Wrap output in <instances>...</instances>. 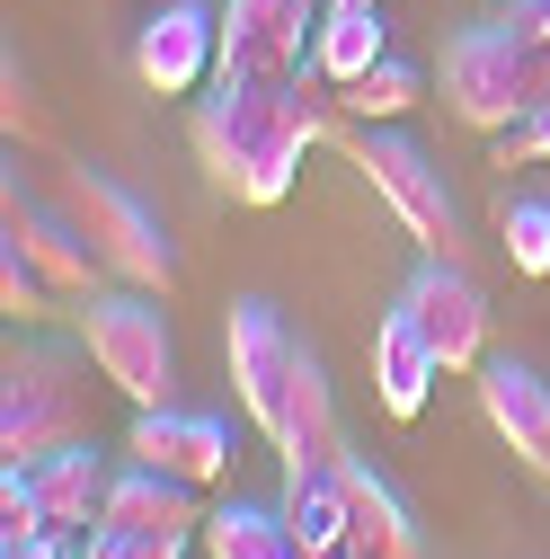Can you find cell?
<instances>
[{
  "mask_svg": "<svg viewBox=\"0 0 550 559\" xmlns=\"http://www.w3.org/2000/svg\"><path fill=\"white\" fill-rule=\"evenodd\" d=\"M223 346H231V391H240V417L285 453V462H347V427H337V391L320 373V356L285 329L266 294H240L231 320H223Z\"/></svg>",
  "mask_w": 550,
  "mask_h": 559,
  "instance_id": "6da1fadb",
  "label": "cell"
},
{
  "mask_svg": "<svg viewBox=\"0 0 550 559\" xmlns=\"http://www.w3.org/2000/svg\"><path fill=\"white\" fill-rule=\"evenodd\" d=\"M187 143L231 204H285L302 178V152L320 143L311 81H214V98H195Z\"/></svg>",
  "mask_w": 550,
  "mask_h": 559,
  "instance_id": "7a4b0ae2",
  "label": "cell"
},
{
  "mask_svg": "<svg viewBox=\"0 0 550 559\" xmlns=\"http://www.w3.org/2000/svg\"><path fill=\"white\" fill-rule=\"evenodd\" d=\"M81 436H98L81 356L72 346H45V337H19L10 365H0V453L10 462H45V453L81 444Z\"/></svg>",
  "mask_w": 550,
  "mask_h": 559,
  "instance_id": "3957f363",
  "label": "cell"
},
{
  "mask_svg": "<svg viewBox=\"0 0 550 559\" xmlns=\"http://www.w3.org/2000/svg\"><path fill=\"white\" fill-rule=\"evenodd\" d=\"M550 98V53L524 45L506 19H479L444 45V107L470 133H506Z\"/></svg>",
  "mask_w": 550,
  "mask_h": 559,
  "instance_id": "277c9868",
  "label": "cell"
},
{
  "mask_svg": "<svg viewBox=\"0 0 550 559\" xmlns=\"http://www.w3.org/2000/svg\"><path fill=\"white\" fill-rule=\"evenodd\" d=\"M53 204L89 231V249L107 258V275H124V285H143V294H169V285H178V240H169V223H160L133 187H116L107 169H62V178H53Z\"/></svg>",
  "mask_w": 550,
  "mask_h": 559,
  "instance_id": "5b68a950",
  "label": "cell"
},
{
  "mask_svg": "<svg viewBox=\"0 0 550 559\" xmlns=\"http://www.w3.org/2000/svg\"><path fill=\"white\" fill-rule=\"evenodd\" d=\"M81 346H89V365H98L133 408L178 400V346H169V311H160V294H143V285L89 294V311H81Z\"/></svg>",
  "mask_w": 550,
  "mask_h": 559,
  "instance_id": "8992f818",
  "label": "cell"
},
{
  "mask_svg": "<svg viewBox=\"0 0 550 559\" xmlns=\"http://www.w3.org/2000/svg\"><path fill=\"white\" fill-rule=\"evenodd\" d=\"M364 178H373V195L391 204V214L408 223V240H418L427 258H470V231H462V204H453V187H444V169L408 143L399 124H364L356 133V152H347Z\"/></svg>",
  "mask_w": 550,
  "mask_h": 559,
  "instance_id": "52a82bcc",
  "label": "cell"
},
{
  "mask_svg": "<svg viewBox=\"0 0 550 559\" xmlns=\"http://www.w3.org/2000/svg\"><path fill=\"white\" fill-rule=\"evenodd\" d=\"M0 231H10V249L45 275V285L62 294V302H89V294H107V258L89 249V231L62 214V204H45V195H27L19 187V169H10V187H0Z\"/></svg>",
  "mask_w": 550,
  "mask_h": 559,
  "instance_id": "ba28073f",
  "label": "cell"
},
{
  "mask_svg": "<svg viewBox=\"0 0 550 559\" xmlns=\"http://www.w3.org/2000/svg\"><path fill=\"white\" fill-rule=\"evenodd\" d=\"M311 45H320V0H223L214 81H302Z\"/></svg>",
  "mask_w": 550,
  "mask_h": 559,
  "instance_id": "9c48e42d",
  "label": "cell"
},
{
  "mask_svg": "<svg viewBox=\"0 0 550 559\" xmlns=\"http://www.w3.org/2000/svg\"><path fill=\"white\" fill-rule=\"evenodd\" d=\"M223 72V10L214 0H160L133 36V81L152 98H195Z\"/></svg>",
  "mask_w": 550,
  "mask_h": 559,
  "instance_id": "30bf717a",
  "label": "cell"
},
{
  "mask_svg": "<svg viewBox=\"0 0 550 559\" xmlns=\"http://www.w3.org/2000/svg\"><path fill=\"white\" fill-rule=\"evenodd\" d=\"M399 311L427 329V346L444 356V373H479V365H489V294H479L470 258H427L418 275H408Z\"/></svg>",
  "mask_w": 550,
  "mask_h": 559,
  "instance_id": "8fae6325",
  "label": "cell"
},
{
  "mask_svg": "<svg viewBox=\"0 0 550 559\" xmlns=\"http://www.w3.org/2000/svg\"><path fill=\"white\" fill-rule=\"evenodd\" d=\"M124 462H152V471L204 488V479H223V471H231V417H214V408H178V400L133 408V427H124Z\"/></svg>",
  "mask_w": 550,
  "mask_h": 559,
  "instance_id": "7c38bea8",
  "label": "cell"
},
{
  "mask_svg": "<svg viewBox=\"0 0 550 559\" xmlns=\"http://www.w3.org/2000/svg\"><path fill=\"white\" fill-rule=\"evenodd\" d=\"M479 408H489L498 444H506L524 471L550 479V382H541L533 365H515V356H489V365H479Z\"/></svg>",
  "mask_w": 550,
  "mask_h": 559,
  "instance_id": "4fadbf2b",
  "label": "cell"
},
{
  "mask_svg": "<svg viewBox=\"0 0 550 559\" xmlns=\"http://www.w3.org/2000/svg\"><path fill=\"white\" fill-rule=\"evenodd\" d=\"M116 533H178V542H204V507H195V479H169L152 462H124L107 479V515Z\"/></svg>",
  "mask_w": 550,
  "mask_h": 559,
  "instance_id": "5bb4252c",
  "label": "cell"
},
{
  "mask_svg": "<svg viewBox=\"0 0 550 559\" xmlns=\"http://www.w3.org/2000/svg\"><path fill=\"white\" fill-rule=\"evenodd\" d=\"M435 382H444V356L427 346V329L391 302L373 320V400H382V417H418Z\"/></svg>",
  "mask_w": 550,
  "mask_h": 559,
  "instance_id": "9a60e30c",
  "label": "cell"
},
{
  "mask_svg": "<svg viewBox=\"0 0 550 559\" xmlns=\"http://www.w3.org/2000/svg\"><path fill=\"white\" fill-rule=\"evenodd\" d=\"M27 479H36V507H45V524L53 533H98V515H107V453H98V436H81V444H62V453H45V462H27Z\"/></svg>",
  "mask_w": 550,
  "mask_h": 559,
  "instance_id": "2e32d148",
  "label": "cell"
},
{
  "mask_svg": "<svg viewBox=\"0 0 550 559\" xmlns=\"http://www.w3.org/2000/svg\"><path fill=\"white\" fill-rule=\"evenodd\" d=\"M347 542H356L364 559H427V550H418V515L399 507V488H391L364 453H347Z\"/></svg>",
  "mask_w": 550,
  "mask_h": 559,
  "instance_id": "e0dca14e",
  "label": "cell"
},
{
  "mask_svg": "<svg viewBox=\"0 0 550 559\" xmlns=\"http://www.w3.org/2000/svg\"><path fill=\"white\" fill-rule=\"evenodd\" d=\"M285 524L302 550H347V462H285Z\"/></svg>",
  "mask_w": 550,
  "mask_h": 559,
  "instance_id": "ac0fdd59",
  "label": "cell"
},
{
  "mask_svg": "<svg viewBox=\"0 0 550 559\" xmlns=\"http://www.w3.org/2000/svg\"><path fill=\"white\" fill-rule=\"evenodd\" d=\"M391 53V19H382V0H328V19H320V45H311V62L347 90V81H364L373 62Z\"/></svg>",
  "mask_w": 550,
  "mask_h": 559,
  "instance_id": "d6986e66",
  "label": "cell"
},
{
  "mask_svg": "<svg viewBox=\"0 0 550 559\" xmlns=\"http://www.w3.org/2000/svg\"><path fill=\"white\" fill-rule=\"evenodd\" d=\"M204 559H302V542H294V524H285V507H214L204 515Z\"/></svg>",
  "mask_w": 550,
  "mask_h": 559,
  "instance_id": "ffe728a7",
  "label": "cell"
},
{
  "mask_svg": "<svg viewBox=\"0 0 550 559\" xmlns=\"http://www.w3.org/2000/svg\"><path fill=\"white\" fill-rule=\"evenodd\" d=\"M418 98H427V72H418V62H399V53H382L364 81H347V116L356 124H399Z\"/></svg>",
  "mask_w": 550,
  "mask_h": 559,
  "instance_id": "44dd1931",
  "label": "cell"
},
{
  "mask_svg": "<svg viewBox=\"0 0 550 559\" xmlns=\"http://www.w3.org/2000/svg\"><path fill=\"white\" fill-rule=\"evenodd\" d=\"M498 240H506L515 275H550V204H533V195H506V214H498Z\"/></svg>",
  "mask_w": 550,
  "mask_h": 559,
  "instance_id": "7402d4cb",
  "label": "cell"
},
{
  "mask_svg": "<svg viewBox=\"0 0 550 559\" xmlns=\"http://www.w3.org/2000/svg\"><path fill=\"white\" fill-rule=\"evenodd\" d=\"M53 302H62V294L45 285V275H36V266H27L10 240H0V311H10L19 329H36V320H53Z\"/></svg>",
  "mask_w": 550,
  "mask_h": 559,
  "instance_id": "603a6c76",
  "label": "cell"
},
{
  "mask_svg": "<svg viewBox=\"0 0 550 559\" xmlns=\"http://www.w3.org/2000/svg\"><path fill=\"white\" fill-rule=\"evenodd\" d=\"M81 559H187V542L178 533H116V524H98L81 542Z\"/></svg>",
  "mask_w": 550,
  "mask_h": 559,
  "instance_id": "cb8c5ba5",
  "label": "cell"
},
{
  "mask_svg": "<svg viewBox=\"0 0 550 559\" xmlns=\"http://www.w3.org/2000/svg\"><path fill=\"white\" fill-rule=\"evenodd\" d=\"M498 143V169H524V160H550V98L524 116V124H506V133H489Z\"/></svg>",
  "mask_w": 550,
  "mask_h": 559,
  "instance_id": "d4e9b609",
  "label": "cell"
},
{
  "mask_svg": "<svg viewBox=\"0 0 550 559\" xmlns=\"http://www.w3.org/2000/svg\"><path fill=\"white\" fill-rule=\"evenodd\" d=\"M0 90H10V107H0V116H10V133H19V143H45V116H36V90H27L19 62H10V81H0Z\"/></svg>",
  "mask_w": 550,
  "mask_h": 559,
  "instance_id": "484cf974",
  "label": "cell"
},
{
  "mask_svg": "<svg viewBox=\"0 0 550 559\" xmlns=\"http://www.w3.org/2000/svg\"><path fill=\"white\" fill-rule=\"evenodd\" d=\"M0 559H81L62 533H19V542H0Z\"/></svg>",
  "mask_w": 550,
  "mask_h": 559,
  "instance_id": "4316f807",
  "label": "cell"
},
{
  "mask_svg": "<svg viewBox=\"0 0 550 559\" xmlns=\"http://www.w3.org/2000/svg\"><path fill=\"white\" fill-rule=\"evenodd\" d=\"M302 559H364V550H356V542H347V550H302Z\"/></svg>",
  "mask_w": 550,
  "mask_h": 559,
  "instance_id": "83f0119b",
  "label": "cell"
}]
</instances>
